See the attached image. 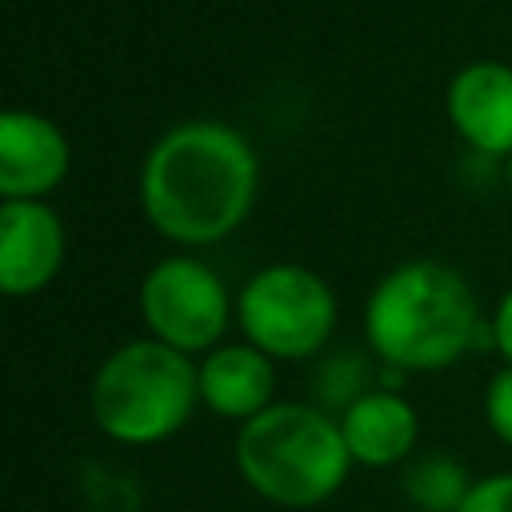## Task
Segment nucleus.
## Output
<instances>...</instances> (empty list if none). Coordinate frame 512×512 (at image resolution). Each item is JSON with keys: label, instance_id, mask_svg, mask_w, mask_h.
<instances>
[{"label": "nucleus", "instance_id": "nucleus-11", "mask_svg": "<svg viewBox=\"0 0 512 512\" xmlns=\"http://www.w3.org/2000/svg\"><path fill=\"white\" fill-rule=\"evenodd\" d=\"M196 368H200V404L224 420L244 424L272 404V388H276L272 356L248 340L204 352Z\"/></svg>", "mask_w": 512, "mask_h": 512}, {"label": "nucleus", "instance_id": "nucleus-5", "mask_svg": "<svg viewBox=\"0 0 512 512\" xmlns=\"http://www.w3.org/2000/svg\"><path fill=\"white\" fill-rule=\"evenodd\" d=\"M236 320L244 340L272 360H308L336 328V296L312 268L268 264L240 288Z\"/></svg>", "mask_w": 512, "mask_h": 512}, {"label": "nucleus", "instance_id": "nucleus-4", "mask_svg": "<svg viewBox=\"0 0 512 512\" xmlns=\"http://www.w3.org/2000/svg\"><path fill=\"white\" fill-rule=\"evenodd\" d=\"M96 428L128 448H148L176 436L200 404V368L188 352L144 336L104 356L92 376Z\"/></svg>", "mask_w": 512, "mask_h": 512}, {"label": "nucleus", "instance_id": "nucleus-2", "mask_svg": "<svg viewBox=\"0 0 512 512\" xmlns=\"http://www.w3.org/2000/svg\"><path fill=\"white\" fill-rule=\"evenodd\" d=\"M492 320L480 316L472 284L440 260L396 264L364 304L368 348L400 372H436L468 356Z\"/></svg>", "mask_w": 512, "mask_h": 512}, {"label": "nucleus", "instance_id": "nucleus-13", "mask_svg": "<svg viewBox=\"0 0 512 512\" xmlns=\"http://www.w3.org/2000/svg\"><path fill=\"white\" fill-rule=\"evenodd\" d=\"M484 416H488V428L512 448V364H504L488 388H484Z\"/></svg>", "mask_w": 512, "mask_h": 512}, {"label": "nucleus", "instance_id": "nucleus-6", "mask_svg": "<svg viewBox=\"0 0 512 512\" xmlns=\"http://www.w3.org/2000/svg\"><path fill=\"white\" fill-rule=\"evenodd\" d=\"M140 316L148 336L180 352H212L224 344L232 300L216 268L196 256H168L140 284Z\"/></svg>", "mask_w": 512, "mask_h": 512}, {"label": "nucleus", "instance_id": "nucleus-10", "mask_svg": "<svg viewBox=\"0 0 512 512\" xmlns=\"http://www.w3.org/2000/svg\"><path fill=\"white\" fill-rule=\"evenodd\" d=\"M340 432L352 452V464L392 468L416 452L420 420H416V408L400 392L372 388V392H360L340 412Z\"/></svg>", "mask_w": 512, "mask_h": 512}, {"label": "nucleus", "instance_id": "nucleus-16", "mask_svg": "<svg viewBox=\"0 0 512 512\" xmlns=\"http://www.w3.org/2000/svg\"><path fill=\"white\" fill-rule=\"evenodd\" d=\"M504 176H508V188H512V156H508V164H504Z\"/></svg>", "mask_w": 512, "mask_h": 512}, {"label": "nucleus", "instance_id": "nucleus-9", "mask_svg": "<svg viewBox=\"0 0 512 512\" xmlns=\"http://www.w3.org/2000/svg\"><path fill=\"white\" fill-rule=\"evenodd\" d=\"M448 120L484 156H512V68L476 60L448 84Z\"/></svg>", "mask_w": 512, "mask_h": 512}, {"label": "nucleus", "instance_id": "nucleus-1", "mask_svg": "<svg viewBox=\"0 0 512 512\" xmlns=\"http://www.w3.org/2000/svg\"><path fill=\"white\" fill-rule=\"evenodd\" d=\"M260 188L252 144L220 120H188L168 128L144 156L140 208L148 224L184 248L232 236Z\"/></svg>", "mask_w": 512, "mask_h": 512}, {"label": "nucleus", "instance_id": "nucleus-3", "mask_svg": "<svg viewBox=\"0 0 512 512\" xmlns=\"http://www.w3.org/2000/svg\"><path fill=\"white\" fill-rule=\"evenodd\" d=\"M236 468L244 484L280 508H316L332 500L352 468L340 416L316 404H268L236 432Z\"/></svg>", "mask_w": 512, "mask_h": 512}, {"label": "nucleus", "instance_id": "nucleus-14", "mask_svg": "<svg viewBox=\"0 0 512 512\" xmlns=\"http://www.w3.org/2000/svg\"><path fill=\"white\" fill-rule=\"evenodd\" d=\"M456 512H512V472L480 476Z\"/></svg>", "mask_w": 512, "mask_h": 512}, {"label": "nucleus", "instance_id": "nucleus-8", "mask_svg": "<svg viewBox=\"0 0 512 512\" xmlns=\"http://www.w3.org/2000/svg\"><path fill=\"white\" fill-rule=\"evenodd\" d=\"M68 136L40 112L12 108L0 116V196L44 200L68 176Z\"/></svg>", "mask_w": 512, "mask_h": 512}, {"label": "nucleus", "instance_id": "nucleus-15", "mask_svg": "<svg viewBox=\"0 0 512 512\" xmlns=\"http://www.w3.org/2000/svg\"><path fill=\"white\" fill-rule=\"evenodd\" d=\"M492 348L504 356V364H512V288L500 296L492 312Z\"/></svg>", "mask_w": 512, "mask_h": 512}, {"label": "nucleus", "instance_id": "nucleus-7", "mask_svg": "<svg viewBox=\"0 0 512 512\" xmlns=\"http://www.w3.org/2000/svg\"><path fill=\"white\" fill-rule=\"evenodd\" d=\"M64 264V224L44 200L0 204V288L4 296L44 292Z\"/></svg>", "mask_w": 512, "mask_h": 512}, {"label": "nucleus", "instance_id": "nucleus-12", "mask_svg": "<svg viewBox=\"0 0 512 512\" xmlns=\"http://www.w3.org/2000/svg\"><path fill=\"white\" fill-rule=\"evenodd\" d=\"M472 484L476 480L464 472V464L440 452L416 456L404 468V496L424 512H456L472 492Z\"/></svg>", "mask_w": 512, "mask_h": 512}]
</instances>
